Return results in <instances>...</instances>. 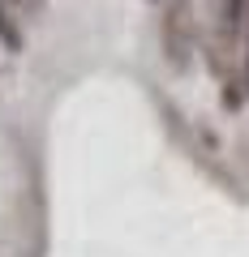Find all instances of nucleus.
Masks as SVG:
<instances>
[{"mask_svg": "<svg viewBox=\"0 0 249 257\" xmlns=\"http://www.w3.org/2000/svg\"><path fill=\"white\" fill-rule=\"evenodd\" d=\"M159 39H163V56H168L172 69H185V64L194 60L198 22H194V5H189V0H168V5H163Z\"/></svg>", "mask_w": 249, "mask_h": 257, "instance_id": "1", "label": "nucleus"}, {"mask_svg": "<svg viewBox=\"0 0 249 257\" xmlns=\"http://www.w3.org/2000/svg\"><path fill=\"white\" fill-rule=\"evenodd\" d=\"M0 43L9 47V52H22V43H26L22 22L13 18V5H9V0H0Z\"/></svg>", "mask_w": 249, "mask_h": 257, "instance_id": "2", "label": "nucleus"}]
</instances>
